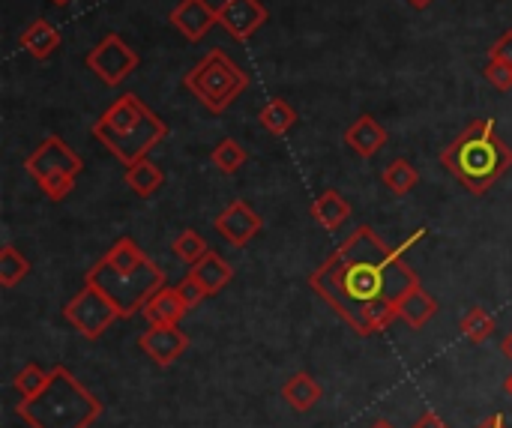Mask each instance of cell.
I'll use <instances>...</instances> for the list:
<instances>
[{
	"label": "cell",
	"instance_id": "1",
	"mask_svg": "<svg viewBox=\"0 0 512 428\" xmlns=\"http://www.w3.org/2000/svg\"><path fill=\"white\" fill-rule=\"evenodd\" d=\"M312 291L360 336L384 333L399 318V303L420 285L417 273L381 234L360 225L309 276Z\"/></svg>",
	"mask_w": 512,
	"mask_h": 428
},
{
	"label": "cell",
	"instance_id": "2",
	"mask_svg": "<svg viewBox=\"0 0 512 428\" xmlns=\"http://www.w3.org/2000/svg\"><path fill=\"white\" fill-rule=\"evenodd\" d=\"M87 285H96L120 312V318L138 315L147 300L165 288V273L153 264L132 237H120L84 276Z\"/></svg>",
	"mask_w": 512,
	"mask_h": 428
},
{
	"label": "cell",
	"instance_id": "3",
	"mask_svg": "<svg viewBox=\"0 0 512 428\" xmlns=\"http://www.w3.org/2000/svg\"><path fill=\"white\" fill-rule=\"evenodd\" d=\"M441 162L471 195H486L512 168V147L498 135L495 117H483L444 147Z\"/></svg>",
	"mask_w": 512,
	"mask_h": 428
},
{
	"label": "cell",
	"instance_id": "4",
	"mask_svg": "<svg viewBox=\"0 0 512 428\" xmlns=\"http://www.w3.org/2000/svg\"><path fill=\"white\" fill-rule=\"evenodd\" d=\"M90 135L123 165L147 159L168 135V123L141 102L138 93H123L114 99L90 126Z\"/></svg>",
	"mask_w": 512,
	"mask_h": 428
},
{
	"label": "cell",
	"instance_id": "5",
	"mask_svg": "<svg viewBox=\"0 0 512 428\" xmlns=\"http://www.w3.org/2000/svg\"><path fill=\"white\" fill-rule=\"evenodd\" d=\"M99 414L102 402L66 366H54L48 384L18 405V417L30 428H90Z\"/></svg>",
	"mask_w": 512,
	"mask_h": 428
},
{
	"label": "cell",
	"instance_id": "6",
	"mask_svg": "<svg viewBox=\"0 0 512 428\" xmlns=\"http://www.w3.org/2000/svg\"><path fill=\"white\" fill-rule=\"evenodd\" d=\"M183 87L210 111V114H225L240 93L249 87V72L240 69L222 48L207 51L186 75Z\"/></svg>",
	"mask_w": 512,
	"mask_h": 428
},
{
	"label": "cell",
	"instance_id": "7",
	"mask_svg": "<svg viewBox=\"0 0 512 428\" xmlns=\"http://www.w3.org/2000/svg\"><path fill=\"white\" fill-rule=\"evenodd\" d=\"M24 168L39 183V189L45 192V198L54 201V204H60L75 189V180L84 171V159L60 135H48L24 159Z\"/></svg>",
	"mask_w": 512,
	"mask_h": 428
},
{
	"label": "cell",
	"instance_id": "8",
	"mask_svg": "<svg viewBox=\"0 0 512 428\" xmlns=\"http://www.w3.org/2000/svg\"><path fill=\"white\" fill-rule=\"evenodd\" d=\"M63 318L72 324V330L84 339H99L117 318V306L96 288V285H87L63 306Z\"/></svg>",
	"mask_w": 512,
	"mask_h": 428
},
{
	"label": "cell",
	"instance_id": "9",
	"mask_svg": "<svg viewBox=\"0 0 512 428\" xmlns=\"http://www.w3.org/2000/svg\"><path fill=\"white\" fill-rule=\"evenodd\" d=\"M87 69L108 87L123 84L135 69H138V54L135 48L120 36V33H105L84 57Z\"/></svg>",
	"mask_w": 512,
	"mask_h": 428
},
{
	"label": "cell",
	"instance_id": "10",
	"mask_svg": "<svg viewBox=\"0 0 512 428\" xmlns=\"http://www.w3.org/2000/svg\"><path fill=\"white\" fill-rule=\"evenodd\" d=\"M216 15H219V24L237 42L252 39L267 24V18H270L267 6L261 0H225L222 6H216Z\"/></svg>",
	"mask_w": 512,
	"mask_h": 428
},
{
	"label": "cell",
	"instance_id": "11",
	"mask_svg": "<svg viewBox=\"0 0 512 428\" xmlns=\"http://www.w3.org/2000/svg\"><path fill=\"white\" fill-rule=\"evenodd\" d=\"M213 228H216L234 249H243V246L264 228V222H261V216H258L246 201H231V204L216 216Z\"/></svg>",
	"mask_w": 512,
	"mask_h": 428
},
{
	"label": "cell",
	"instance_id": "12",
	"mask_svg": "<svg viewBox=\"0 0 512 428\" xmlns=\"http://www.w3.org/2000/svg\"><path fill=\"white\" fill-rule=\"evenodd\" d=\"M138 348L156 363V366H171L186 348H189V336L180 330V327H162V324H150L141 339H138Z\"/></svg>",
	"mask_w": 512,
	"mask_h": 428
},
{
	"label": "cell",
	"instance_id": "13",
	"mask_svg": "<svg viewBox=\"0 0 512 428\" xmlns=\"http://www.w3.org/2000/svg\"><path fill=\"white\" fill-rule=\"evenodd\" d=\"M168 18L189 42H201L213 30V24H219V15L207 0H180Z\"/></svg>",
	"mask_w": 512,
	"mask_h": 428
},
{
	"label": "cell",
	"instance_id": "14",
	"mask_svg": "<svg viewBox=\"0 0 512 428\" xmlns=\"http://www.w3.org/2000/svg\"><path fill=\"white\" fill-rule=\"evenodd\" d=\"M387 129L378 123V117L372 114H360L348 129H345V144L351 153H357L360 159H372L378 150H384L387 144Z\"/></svg>",
	"mask_w": 512,
	"mask_h": 428
},
{
	"label": "cell",
	"instance_id": "15",
	"mask_svg": "<svg viewBox=\"0 0 512 428\" xmlns=\"http://www.w3.org/2000/svg\"><path fill=\"white\" fill-rule=\"evenodd\" d=\"M192 282H198L201 285V291L207 294V297H216L231 279H234V270H231V264L219 255V252H207L201 261H195L192 267H189V273H186Z\"/></svg>",
	"mask_w": 512,
	"mask_h": 428
},
{
	"label": "cell",
	"instance_id": "16",
	"mask_svg": "<svg viewBox=\"0 0 512 428\" xmlns=\"http://www.w3.org/2000/svg\"><path fill=\"white\" fill-rule=\"evenodd\" d=\"M144 312V318L150 321V324H162V327H180V321L186 318V312H189V306H186V300L180 297V291L177 288H159L150 300H147V306L141 309Z\"/></svg>",
	"mask_w": 512,
	"mask_h": 428
},
{
	"label": "cell",
	"instance_id": "17",
	"mask_svg": "<svg viewBox=\"0 0 512 428\" xmlns=\"http://www.w3.org/2000/svg\"><path fill=\"white\" fill-rule=\"evenodd\" d=\"M60 42H63L60 30H57L54 24H48L45 18H36L33 24H27V30H24L21 39H18V45H21L30 57H36V60H48V57L60 48Z\"/></svg>",
	"mask_w": 512,
	"mask_h": 428
},
{
	"label": "cell",
	"instance_id": "18",
	"mask_svg": "<svg viewBox=\"0 0 512 428\" xmlns=\"http://www.w3.org/2000/svg\"><path fill=\"white\" fill-rule=\"evenodd\" d=\"M435 315H438V300L423 285H417L414 291H408L402 297V303H399V321H405L411 330L426 327Z\"/></svg>",
	"mask_w": 512,
	"mask_h": 428
},
{
	"label": "cell",
	"instance_id": "19",
	"mask_svg": "<svg viewBox=\"0 0 512 428\" xmlns=\"http://www.w3.org/2000/svg\"><path fill=\"white\" fill-rule=\"evenodd\" d=\"M321 396H324L321 384H318L312 375H306V372L291 375V378L285 381V387H282V399H285V402H288V408H294L297 414L312 411V408L321 402Z\"/></svg>",
	"mask_w": 512,
	"mask_h": 428
},
{
	"label": "cell",
	"instance_id": "20",
	"mask_svg": "<svg viewBox=\"0 0 512 428\" xmlns=\"http://www.w3.org/2000/svg\"><path fill=\"white\" fill-rule=\"evenodd\" d=\"M312 216H315V222H318L321 228L336 231V228H342V225L348 222L351 204H348L336 189H327V192H321V195L312 201Z\"/></svg>",
	"mask_w": 512,
	"mask_h": 428
},
{
	"label": "cell",
	"instance_id": "21",
	"mask_svg": "<svg viewBox=\"0 0 512 428\" xmlns=\"http://www.w3.org/2000/svg\"><path fill=\"white\" fill-rule=\"evenodd\" d=\"M297 111L282 99V96H273L261 111H258V123L270 132V135H276V138H282V135H288L294 126H297Z\"/></svg>",
	"mask_w": 512,
	"mask_h": 428
},
{
	"label": "cell",
	"instance_id": "22",
	"mask_svg": "<svg viewBox=\"0 0 512 428\" xmlns=\"http://www.w3.org/2000/svg\"><path fill=\"white\" fill-rule=\"evenodd\" d=\"M162 180H165L162 177V168L156 162H150V159H138V162L126 165V186L135 195H141V198L156 195V189L162 186Z\"/></svg>",
	"mask_w": 512,
	"mask_h": 428
},
{
	"label": "cell",
	"instance_id": "23",
	"mask_svg": "<svg viewBox=\"0 0 512 428\" xmlns=\"http://www.w3.org/2000/svg\"><path fill=\"white\" fill-rule=\"evenodd\" d=\"M381 180H384V186L393 192V195H408V192H414L417 189V183H420V171L408 162V159H393L387 168H384V174H381Z\"/></svg>",
	"mask_w": 512,
	"mask_h": 428
},
{
	"label": "cell",
	"instance_id": "24",
	"mask_svg": "<svg viewBox=\"0 0 512 428\" xmlns=\"http://www.w3.org/2000/svg\"><path fill=\"white\" fill-rule=\"evenodd\" d=\"M459 330H462V336H465L471 345H483V342L495 333V318H492V312H486L483 306H474V309L465 312Z\"/></svg>",
	"mask_w": 512,
	"mask_h": 428
},
{
	"label": "cell",
	"instance_id": "25",
	"mask_svg": "<svg viewBox=\"0 0 512 428\" xmlns=\"http://www.w3.org/2000/svg\"><path fill=\"white\" fill-rule=\"evenodd\" d=\"M27 273H30V261L12 243H6L0 249V285L3 288H15Z\"/></svg>",
	"mask_w": 512,
	"mask_h": 428
},
{
	"label": "cell",
	"instance_id": "26",
	"mask_svg": "<svg viewBox=\"0 0 512 428\" xmlns=\"http://www.w3.org/2000/svg\"><path fill=\"white\" fill-rule=\"evenodd\" d=\"M213 165L222 171V174H237L243 165H246V159H249V153H246V147L240 144V141H234V138H222L219 144H216V150H213Z\"/></svg>",
	"mask_w": 512,
	"mask_h": 428
},
{
	"label": "cell",
	"instance_id": "27",
	"mask_svg": "<svg viewBox=\"0 0 512 428\" xmlns=\"http://www.w3.org/2000/svg\"><path fill=\"white\" fill-rule=\"evenodd\" d=\"M174 255L183 261V264H195V261H201L207 252H210V246H207V240L198 234V231H192V228H186V231H180V237L174 240Z\"/></svg>",
	"mask_w": 512,
	"mask_h": 428
},
{
	"label": "cell",
	"instance_id": "28",
	"mask_svg": "<svg viewBox=\"0 0 512 428\" xmlns=\"http://www.w3.org/2000/svg\"><path fill=\"white\" fill-rule=\"evenodd\" d=\"M48 375L51 372H45V369H39L36 363H30V366H24L18 375H15V393L21 396V399H33L45 384H48Z\"/></svg>",
	"mask_w": 512,
	"mask_h": 428
},
{
	"label": "cell",
	"instance_id": "29",
	"mask_svg": "<svg viewBox=\"0 0 512 428\" xmlns=\"http://www.w3.org/2000/svg\"><path fill=\"white\" fill-rule=\"evenodd\" d=\"M483 75H486V81H489L495 90H501V93L512 90V66H507V63H501V60H489V63H486V69H483Z\"/></svg>",
	"mask_w": 512,
	"mask_h": 428
},
{
	"label": "cell",
	"instance_id": "30",
	"mask_svg": "<svg viewBox=\"0 0 512 428\" xmlns=\"http://www.w3.org/2000/svg\"><path fill=\"white\" fill-rule=\"evenodd\" d=\"M489 60H501L512 66V30H504V36H498V42L489 48Z\"/></svg>",
	"mask_w": 512,
	"mask_h": 428
},
{
	"label": "cell",
	"instance_id": "31",
	"mask_svg": "<svg viewBox=\"0 0 512 428\" xmlns=\"http://www.w3.org/2000/svg\"><path fill=\"white\" fill-rule=\"evenodd\" d=\"M177 291H180V297L186 300V306H189V309H195V306L207 297V294L201 291V285H198V282H192L189 276L177 285Z\"/></svg>",
	"mask_w": 512,
	"mask_h": 428
},
{
	"label": "cell",
	"instance_id": "32",
	"mask_svg": "<svg viewBox=\"0 0 512 428\" xmlns=\"http://www.w3.org/2000/svg\"><path fill=\"white\" fill-rule=\"evenodd\" d=\"M414 428H447V423H444V417H441V414L426 411V414L414 423Z\"/></svg>",
	"mask_w": 512,
	"mask_h": 428
},
{
	"label": "cell",
	"instance_id": "33",
	"mask_svg": "<svg viewBox=\"0 0 512 428\" xmlns=\"http://www.w3.org/2000/svg\"><path fill=\"white\" fill-rule=\"evenodd\" d=\"M477 428H507V420L501 417V414H495V417H489V420H483Z\"/></svg>",
	"mask_w": 512,
	"mask_h": 428
},
{
	"label": "cell",
	"instance_id": "34",
	"mask_svg": "<svg viewBox=\"0 0 512 428\" xmlns=\"http://www.w3.org/2000/svg\"><path fill=\"white\" fill-rule=\"evenodd\" d=\"M501 351H504V357H507V360H510V363H512V333H510V336H507V339H504Z\"/></svg>",
	"mask_w": 512,
	"mask_h": 428
},
{
	"label": "cell",
	"instance_id": "35",
	"mask_svg": "<svg viewBox=\"0 0 512 428\" xmlns=\"http://www.w3.org/2000/svg\"><path fill=\"white\" fill-rule=\"evenodd\" d=\"M435 0H408V6H414V9H426V6H432Z\"/></svg>",
	"mask_w": 512,
	"mask_h": 428
},
{
	"label": "cell",
	"instance_id": "36",
	"mask_svg": "<svg viewBox=\"0 0 512 428\" xmlns=\"http://www.w3.org/2000/svg\"><path fill=\"white\" fill-rule=\"evenodd\" d=\"M372 428H396V426H393V423H387V420H378Z\"/></svg>",
	"mask_w": 512,
	"mask_h": 428
},
{
	"label": "cell",
	"instance_id": "37",
	"mask_svg": "<svg viewBox=\"0 0 512 428\" xmlns=\"http://www.w3.org/2000/svg\"><path fill=\"white\" fill-rule=\"evenodd\" d=\"M51 3H54V6H66L69 0H51Z\"/></svg>",
	"mask_w": 512,
	"mask_h": 428
},
{
	"label": "cell",
	"instance_id": "38",
	"mask_svg": "<svg viewBox=\"0 0 512 428\" xmlns=\"http://www.w3.org/2000/svg\"><path fill=\"white\" fill-rule=\"evenodd\" d=\"M507 393H510V396H512V375H510V378H507Z\"/></svg>",
	"mask_w": 512,
	"mask_h": 428
}]
</instances>
